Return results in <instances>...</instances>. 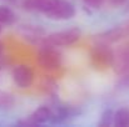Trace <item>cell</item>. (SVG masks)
Masks as SVG:
<instances>
[{"label":"cell","mask_w":129,"mask_h":127,"mask_svg":"<svg viewBox=\"0 0 129 127\" xmlns=\"http://www.w3.org/2000/svg\"><path fill=\"white\" fill-rule=\"evenodd\" d=\"M37 62L45 71H58L63 65V55L58 50V47L43 44L38 49Z\"/></svg>","instance_id":"6da1fadb"},{"label":"cell","mask_w":129,"mask_h":127,"mask_svg":"<svg viewBox=\"0 0 129 127\" xmlns=\"http://www.w3.org/2000/svg\"><path fill=\"white\" fill-rule=\"evenodd\" d=\"M80 38H82V30L78 26H72L69 29L46 34L43 44L51 45L55 47H67V46H72V45L77 44L80 40Z\"/></svg>","instance_id":"7a4b0ae2"},{"label":"cell","mask_w":129,"mask_h":127,"mask_svg":"<svg viewBox=\"0 0 129 127\" xmlns=\"http://www.w3.org/2000/svg\"><path fill=\"white\" fill-rule=\"evenodd\" d=\"M89 55L90 62L95 69H109L113 65L114 50L107 42L95 40V44L89 51Z\"/></svg>","instance_id":"3957f363"},{"label":"cell","mask_w":129,"mask_h":127,"mask_svg":"<svg viewBox=\"0 0 129 127\" xmlns=\"http://www.w3.org/2000/svg\"><path fill=\"white\" fill-rule=\"evenodd\" d=\"M75 13V6L70 0H51V5L44 15L54 21H67L73 19Z\"/></svg>","instance_id":"277c9868"},{"label":"cell","mask_w":129,"mask_h":127,"mask_svg":"<svg viewBox=\"0 0 129 127\" xmlns=\"http://www.w3.org/2000/svg\"><path fill=\"white\" fill-rule=\"evenodd\" d=\"M11 79L16 87L21 90L30 88L35 81L34 69L28 64H18L11 70Z\"/></svg>","instance_id":"5b68a950"},{"label":"cell","mask_w":129,"mask_h":127,"mask_svg":"<svg viewBox=\"0 0 129 127\" xmlns=\"http://www.w3.org/2000/svg\"><path fill=\"white\" fill-rule=\"evenodd\" d=\"M129 36V20L120 23L115 26H112L110 29H107L99 34H96L95 40L96 41H103L107 44H114L119 42Z\"/></svg>","instance_id":"8992f818"},{"label":"cell","mask_w":129,"mask_h":127,"mask_svg":"<svg viewBox=\"0 0 129 127\" xmlns=\"http://www.w3.org/2000/svg\"><path fill=\"white\" fill-rule=\"evenodd\" d=\"M18 31L23 39L34 45H42L44 38L46 35V31L43 26L35 25V24H21L18 28Z\"/></svg>","instance_id":"52a82bcc"},{"label":"cell","mask_w":129,"mask_h":127,"mask_svg":"<svg viewBox=\"0 0 129 127\" xmlns=\"http://www.w3.org/2000/svg\"><path fill=\"white\" fill-rule=\"evenodd\" d=\"M51 118H53V108L50 106L43 105L37 107L31 112V115L25 121H20L19 125H30V126L45 125V123H51Z\"/></svg>","instance_id":"ba28073f"},{"label":"cell","mask_w":129,"mask_h":127,"mask_svg":"<svg viewBox=\"0 0 129 127\" xmlns=\"http://www.w3.org/2000/svg\"><path fill=\"white\" fill-rule=\"evenodd\" d=\"M112 69L119 75L129 74V45L122 46L114 51Z\"/></svg>","instance_id":"9c48e42d"},{"label":"cell","mask_w":129,"mask_h":127,"mask_svg":"<svg viewBox=\"0 0 129 127\" xmlns=\"http://www.w3.org/2000/svg\"><path fill=\"white\" fill-rule=\"evenodd\" d=\"M20 5L25 11L39 13L44 15L49 10L51 5V0H21Z\"/></svg>","instance_id":"30bf717a"},{"label":"cell","mask_w":129,"mask_h":127,"mask_svg":"<svg viewBox=\"0 0 129 127\" xmlns=\"http://www.w3.org/2000/svg\"><path fill=\"white\" fill-rule=\"evenodd\" d=\"M113 125L118 127H129V107L123 106L114 112Z\"/></svg>","instance_id":"8fae6325"},{"label":"cell","mask_w":129,"mask_h":127,"mask_svg":"<svg viewBox=\"0 0 129 127\" xmlns=\"http://www.w3.org/2000/svg\"><path fill=\"white\" fill-rule=\"evenodd\" d=\"M16 21V15L11 8L8 5H0V24L11 25Z\"/></svg>","instance_id":"7c38bea8"},{"label":"cell","mask_w":129,"mask_h":127,"mask_svg":"<svg viewBox=\"0 0 129 127\" xmlns=\"http://www.w3.org/2000/svg\"><path fill=\"white\" fill-rule=\"evenodd\" d=\"M15 103V98L10 92L0 90V108H10Z\"/></svg>","instance_id":"4fadbf2b"},{"label":"cell","mask_w":129,"mask_h":127,"mask_svg":"<svg viewBox=\"0 0 129 127\" xmlns=\"http://www.w3.org/2000/svg\"><path fill=\"white\" fill-rule=\"evenodd\" d=\"M113 118H114V111L110 108H107L103 111V113L100 115V120H99V126H112L113 125Z\"/></svg>","instance_id":"5bb4252c"},{"label":"cell","mask_w":129,"mask_h":127,"mask_svg":"<svg viewBox=\"0 0 129 127\" xmlns=\"http://www.w3.org/2000/svg\"><path fill=\"white\" fill-rule=\"evenodd\" d=\"M84 3V5L91 9H99L102 8V5L104 4L105 0H82Z\"/></svg>","instance_id":"9a60e30c"},{"label":"cell","mask_w":129,"mask_h":127,"mask_svg":"<svg viewBox=\"0 0 129 127\" xmlns=\"http://www.w3.org/2000/svg\"><path fill=\"white\" fill-rule=\"evenodd\" d=\"M4 50H5V45H4V42L0 40V57L4 55Z\"/></svg>","instance_id":"2e32d148"},{"label":"cell","mask_w":129,"mask_h":127,"mask_svg":"<svg viewBox=\"0 0 129 127\" xmlns=\"http://www.w3.org/2000/svg\"><path fill=\"white\" fill-rule=\"evenodd\" d=\"M3 3H8V4H13V3H16V0H0Z\"/></svg>","instance_id":"e0dca14e"},{"label":"cell","mask_w":129,"mask_h":127,"mask_svg":"<svg viewBox=\"0 0 129 127\" xmlns=\"http://www.w3.org/2000/svg\"><path fill=\"white\" fill-rule=\"evenodd\" d=\"M1 33H3V24H0V35H1Z\"/></svg>","instance_id":"ac0fdd59"},{"label":"cell","mask_w":129,"mask_h":127,"mask_svg":"<svg viewBox=\"0 0 129 127\" xmlns=\"http://www.w3.org/2000/svg\"><path fill=\"white\" fill-rule=\"evenodd\" d=\"M114 3H122V1H125V0H113Z\"/></svg>","instance_id":"d6986e66"}]
</instances>
